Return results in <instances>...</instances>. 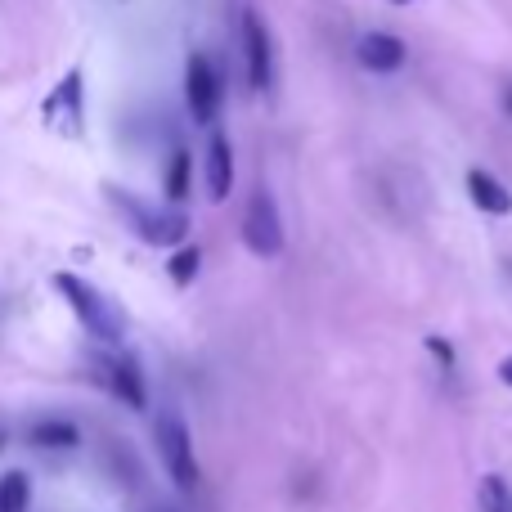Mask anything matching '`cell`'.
I'll return each mask as SVG.
<instances>
[{
  "label": "cell",
  "instance_id": "1",
  "mask_svg": "<svg viewBox=\"0 0 512 512\" xmlns=\"http://www.w3.org/2000/svg\"><path fill=\"white\" fill-rule=\"evenodd\" d=\"M50 288L59 292L63 301H68L72 315L81 319V328H86L95 342L117 346V342L126 337V315H122V306H117L108 292H99L95 283H86V279H77V274L59 270V274H50Z\"/></svg>",
  "mask_w": 512,
  "mask_h": 512
},
{
  "label": "cell",
  "instance_id": "2",
  "mask_svg": "<svg viewBox=\"0 0 512 512\" xmlns=\"http://www.w3.org/2000/svg\"><path fill=\"white\" fill-rule=\"evenodd\" d=\"M104 194H108V203H113V212L122 216L149 248H171V252L185 248L189 216L180 212V207H153L149 198L131 194V189H122V185H108Z\"/></svg>",
  "mask_w": 512,
  "mask_h": 512
},
{
  "label": "cell",
  "instance_id": "3",
  "mask_svg": "<svg viewBox=\"0 0 512 512\" xmlns=\"http://www.w3.org/2000/svg\"><path fill=\"white\" fill-rule=\"evenodd\" d=\"M41 122H45V131L59 135V140H81V135H86V72L68 68L54 81L41 104Z\"/></svg>",
  "mask_w": 512,
  "mask_h": 512
},
{
  "label": "cell",
  "instance_id": "4",
  "mask_svg": "<svg viewBox=\"0 0 512 512\" xmlns=\"http://www.w3.org/2000/svg\"><path fill=\"white\" fill-rule=\"evenodd\" d=\"M158 454H162V468H167L171 486L194 495L198 481H203V468H198V459H194V441H189V427L180 414L158 418Z\"/></svg>",
  "mask_w": 512,
  "mask_h": 512
},
{
  "label": "cell",
  "instance_id": "5",
  "mask_svg": "<svg viewBox=\"0 0 512 512\" xmlns=\"http://www.w3.org/2000/svg\"><path fill=\"white\" fill-rule=\"evenodd\" d=\"M239 45H243V77L256 95H265L274 81V45H270V27L256 9H243L239 18Z\"/></svg>",
  "mask_w": 512,
  "mask_h": 512
},
{
  "label": "cell",
  "instance_id": "6",
  "mask_svg": "<svg viewBox=\"0 0 512 512\" xmlns=\"http://www.w3.org/2000/svg\"><path fill=\"white\" fill-rule=\"evenodd\" d=\"M243 243H248V252L261 256V261L283 256V221H279V207H274V198L265 194V189H256L248 198V207H243Z\"/></svg>",
  "mask_w": 512,
  "mask_h": 512
},
{
  "label": "cell",
  "instance_id": "7",
  "mask_svg": "<svg viewBox=\"0 0 512 512\" xmlns=\"http://www.w3.org/2000/svg\"><path fill=\"white\" fill-rule=\"evenodd\" d=\"M185 99H189V117L194 122H212L216 108H221V72L207 54H189L185 59Z\"/></svg>",
  "mask_w": 512,
  "mask_h": 512
},
{
  "label": "cell",
  "instance_id": "8",
  "mask_svg": "<svg viewBox=\"0 0 512 512\" xmlns=\"http://www.w3.org/2000/svg\"><path fill=\"white\" fill-rule=\"evenodd\" d=\"M95 360H99V369H104L108 391H113L122 405H131V409H144V405H149V391H144V373H140V364H135V355H126V351H95Z\"/></svg>",
  "mask_w": 512,
  "mask_h": 512
},
{
  "label": "cell",
  "instance_id": "9",
  "mask_svg": "<svg viewBox=\"0 0 512 512\" xmlns=\"http://www.w3.org/2000/svg\"><path fill=\"white\" fill-rule=\"evenodd\" d=\"M355 59L369 72H396V68H405L409 50H405V41L391 32H364L360 41H355Z\"/></svg>",
  "mask_w": 512,
  "mask_h": 512
},
{
  "label": "cell",
  "instance_id": "10",
  "mask_svg": "<svg viewBox=\"0 0 512 512\" xmlns=\"http://www.w3.org/2000/svg\"><path fill=\"white\" fill-rule=\"evenodd\" d=\"M203 180H207V198H212V203H225V198H230V189H234V149L221 131H212V140H207Z\"/></svg>",
  "mask_w": 512,
  "mask_h": 512
},
{
  "label": "cell",
  "instance_id": "11",
  "mask_svg": "<svg viewBox=\"0 0 512 512\" xmlns=\"http://www.w3.org/2000/svg\"><path fill=\"white\" fill-rule=\"evenodd\" d=\"M468 198L481 207L486 216H512V194H508V185H499L490 171H481V167H472L468 171Z\"/></svg>",
  "mask_w": 512,
  "mask_h": 512
},
{
  "label": "cell",
  "instance_id": "12",
  "mask_svg": "<svg viewBox=\"0 0 512 512\" xmlns=\"http://www.w3.org/2000/svg\"><path fill=\"white\" fill-rule=\"evenodd\" d=\"M27 441H32L36 450H72V445L81 441V432L68 418H41V423L27 427Z\"/></svg>",
  "mask_w": 512,
  "mask_h": 512
},
{
  "label": "cell",
  "instance_id": "13",
  "mask_svg": "<svg viewBox=\"0 0 512 512\" xmlns=\"http://www.w3.org/2000/svg\"><path fill=\"white\" fill-rule=\"evenodd\" d=\"M189 176H194V158H189L185 144H176V153H171L167 162V176H162V189H167V203H185L189 198Z\"/></svg>",
  "mask_w": 512,
  "mask_h": 512
},
{
  "label": "cell",
  "instance_id": "14",
  "mask_svg": "<svg viewBox=\"0 0 512 512\" xmlns=\"http://www.w3.org/2000/svg\"><path fill=\"white\" fill-rule=\"evenodd\" d=\"M477 504H481V512H512V486L499 472H486L477 486Z\"/></svg>",
  "mask_w": 512,
  "mask_h": 512
},
{
  "label": "cell",
  "instance_id": "15",
  "mask_svg": "<svg viewBox=\"0 0 512 512\" xmlns=\"http://www.w3.org/2000/svg\"><path fill=\"white\" fill-rule=\"evenodd\" d=\"M198 265H203V248L185 243L180 252H171V256H167V279H176L180 288H185V283H194V279H198Z\"/></svg>",
  "mask_w": 512,
  "mask_h": 512
},
{
  "label": "cell",
  "instance_id": "16",
  "mask_svg": "<svg viewBox=\"0 0 512 512\" xmlns=\"http://www.w3.org/2000/svg\"><path fill=\"white\" fill-rule=\"evenodd\" d=\"M32 486H27V472H5L0 477V512H27Z\"/></svg>",
  "mask_w": 512,
  "mask_h": 512
},
{
  "label": "cell",
  "instance_id": "17",
  "mask_svg": "<svg viewBox=\"0 0 512 512\" xmlns=\"http://www.w3.org/2000/svg\"><path fill=\"white\" fill-rule=\"evenodd\" d=\"M427 351H432V360H436V364H441V369H445V373H450V369H454V346H450V342H445V337H427Z\"/></svg>",
  "mask_w": 512,
  "mask_h": 512
},
{
  "label": "cell",
  "instance_id": "18",
  "mask_svg": "<svg viewBox=\"0 0 512 512\" xmlns=\"http://www.w3.org/2000/svg\"><path fill=\"white\" fill-rule=\"evenodd\" d=\"M499 382L512 387V355H508V360H499Z\"/></svg>",
  "mask_w": 512,
  "mask_h": 512
},
{
  "label": "cell",
  "instance_id": "19",
  "mask_svg": "<svg viewBox=\"0 0 512 512\" xmlns=\"http://www.w3.org/2000/svg\"><path fill=\"white\" fill-rule=\"evenodd\" d=\"M504 113H508V117H512V86H508V90H504Z\"/></svg>",
  "mask_w": 512,
  "mask_h": 512
},
{
  "label": "cell",
  "instance_id": "20",
  "mask_svg": "<svg viewBox=\"0 0 512 512\" xmlns=\"http://www.w3.org/2000/svg\"><path fill=\"white\" fill-rule=\"evenodd\" d=\"M0 450H5V432H0Z\"/></svg>",
  "mask_w": 512,
  "mask_h": 512
},
{
  "label": "cell",
  "instance_id": "21",
  "mask_svg": "<svg viewBox=\"0 0 512 512\" xmlns=\"http://www.w3.org/2000/svg\"><path fill=\"white\" fill-rule=\"evenodd\" d=\"M391 5H409V0H391Z\"/></svg>",
  "mask_w": 512,
  "mask_h": 512
}]
</instances>
